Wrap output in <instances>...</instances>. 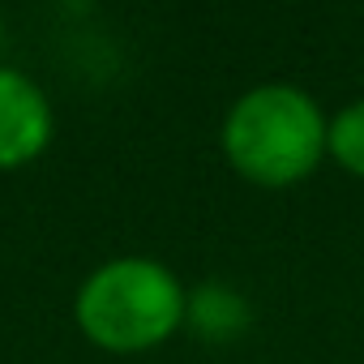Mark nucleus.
<instances>
[{"label": "nucleus", "mask_w": 364, "mask_h": 364, "mask_svg": "<svg viewBox=\"0 0 364 364\" xmlns=\"http://www.w3.org/2000/svg\"><path fill=\"white\" fill-rule=\"evenodd\" d=\"M326 159L347 171L351 180H364V95L347 99L330 124H326Z\"/></svg>", "instance_id": "nucleus-5"}, {"label": "nucleus", "mask_w": 364, "mask_h": 364, "mask_svg": "<svg viewBox=\"0 0 364 364\" xmlns=\"http://www.w3.org/2000/svg\"><path fill=\"white\" fill-rule=\"evenodd\" d=\"M326 107L296 82L240 90L219 124L228 167L257 189H291L326 163Z\"/></svg>", "instance_id": "nucleus-1"}, {"label": "nucleus", "mask_w": 364, "mask_h": 364, "mask_svg": "<svg viewBox=\"0 0 364 364\" xmlns=\"http://www.w3.org/2000/svg\"><path fill=\"white\" fill-rule=\"evenodd\" d=\"M253 326V304L245 291H236L232 283H198L189 287V304H185V330H193L202 343H236L245 338V330Z\"/></svg>", "instance_id": "nucleus-4"}, {"label": "nucleus", "mask_w": 364, "mask_h": 364, "mask_svg": "<svg viewBox=\"0 0 364 364\" xmlns=\"http://www.w3.org/2000/svg\"><path fill=\"white\" fill-rule=\"evenodd\" d=\"M56 137V107L48 90L14 69L0 65V171H18L35 163Z\"/></svg>", "instance_id": "nucleus-3"}, {"label": "nucleus", "mask_w": 364, "mask_h": 364, "mask_svg": "<svg viewBox=\"0 0 364 364\" xmlns=\"http://www.w3.org/2000/svg\"><path fill=\"white\" fill-rule=\"evenodd\" d=\"M0 39H5V22H0Z\"/></svg>", "instance_id": "nucleus-6"}, {"label": "nucleus", "mask_w": 364, "mask_h": 364, "mask_svg": "<svg viewBox=\"0 0 364 364\" xmlns=\"http://www.w3.org/2000/svg\"><path fill=\"white\" fill-rule=\"evenodd\" d=\"M189 287L180 274L146 253L99 262L73 291L77 334L107 355H146L185 330Z\"/></svg>", "instance_id": "nucleus-2"}]
</instances>
